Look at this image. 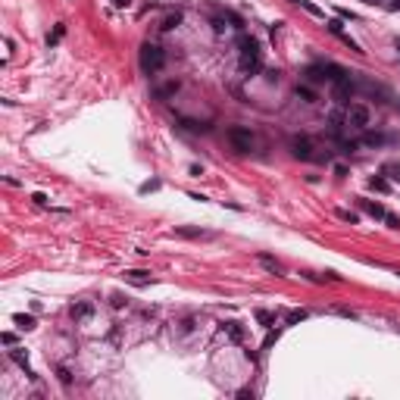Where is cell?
I'll return each instance as SVG.
<instances>
[{
  "label": "cell",
  "mask_w": 400,
  "mask_h": 400,
  "mask_svg": "<svg viewBox=\"0 0 400 400\" xmlns=\"http://www.w3.org/2000/svg\"><path fill=\"white\" fill-rule=\"evenodd\" d=\"M238 47H241V72H256V69L263 66V50H260V44H256L253 38H244L238 41Z\"/></svg>",
  "instance_id": "1"
},
{
  "label": "cell",
  "mask_w": 400,
  "mask_h": 400,
  "mask_svg": "<svg viewBox=\"0 0 400 400\" xmlns=\"http://www.w3.org/2000/svg\"><path fill=\"white\" fill-rule=\"evenodd\" d=\"M141 69H144L147 75H154V72H160L163 66H166V53H163V47L160 44H141Z\"/></svg>",
  "instance_id": "2"
},
{
  "label": "cell",
  "mask_w": 400,
  "mask_h": 400,
  "mask_svg": "<svg viewBox=\"0 0 400 400\" xmlns=\"http://www.w3.org/2000/svg\"><path fill=\"white\" fill-rule=\"evenodd\" d=\"M344 119L350 128H360V132H366L369 122H372V110L366 107V103H350L347 113H344Z\"/></svg>",
  "instance_id": "3"
},
{
  "label": "cell",
  "mask_w": 400,
  "mask_h": 400,
  "mask_svg": "<svg viewBox=\"0 0 400 400\" xmlns=\"http://www.w3.org/2000/svg\"><path fill=\"white\" fill-rule=\"evenodd\" d=\"M228 141H231V147L238 150V154H250V150H253V144H256L253 132H250V128H241V125L228 128Z\"/></svg>",
  "instance_id": "4"
},
{
  "label": "cell",
  "mask_w": 400,
  "mask_h": 400,
  "mask_svg": "<svg viewBox=\"0 0 400 400\" xmlns=\"http://www.w3.org/2000/svg\"><path fill=\"white\" fill-rule=\"evenodd\" d=\"M332 85H335V100H341V103H344V100H350V97H354V78H350L347 72L341 75V78H335Z\"/></svg>",
  "instance_id": "5"
},
{
  "label": "cell",
  "mask_w": 400,
  "mask_h": 400,
  "mask_svg": "<svg viewBox=\"0 0 400 400\" xmlns=\"http://www.w3.org/2000/svg\"><path fill=\"white\" fill-rule=\"evenodd\" d=\"M291 154L297 160H313V141L310 138H291Z\"/></svg>",
  "instance_id": "6"
},
{
  "label": "cell",
  "mask_w": 400,
  "mask_h": 400,
  "mask_svg": "<svg viewBox=\"0 0 400 400\" xmlns=\"http://www.w3.org/2000/svg\"><path fill=\"white\" fill-rule=\"evenodd\" d=\"M91 316H94V303L91 300H81V303L72 307V319L75 322H85V319H91Z\"/></svg>",
  "instance_id": "7"
},
{
  "label": "cell",
  "mask_w": 400,
  "mask_h": 400,
  "mask_svg": "<svg viewBox=\"0 0 400 400\" xmlns=\"http://www.w3.org/2000/svg\"><path fill=\"white\" fill-rule=\"evenodd\" d=\"M360 206L366 209L372 219H385V216H388V209H385L382 203H375V200H360Z\"/></svg>",
  "instance_id": "8"
},
{
  "label": "cell",
  "mask_w": 400,
  "mask_h": 400,
  "mask_svg": "<svg viewBox=\"0 0 400 400\" xmlns=\"http://www.w3.org/2000/svg\"><path fill=\"white\" fill-rule=\"evenodd\" d=\"M125 278L132 281V285H141V288L154 281V278H150V272H144V269H132V272H125Z\"/></svg>",
  "instance_id": "9"
},
{
  "label": "cell",
  "mask_w": 400,
  "mask_h": 400,
  "mask_svg": "<svg viewBox=\"0 0 400 400\" xmlns=\"http://www.w3.org/2000/svg\"><path fill=\"white\" fill-rule=\"evenodd\" d=\"M222 332H225L234 344H241V341H244V328H241L238 322H222Z\"/></svg>",
  "instance_id": "10"
},
{
  "label": "cell",
  "mask_w": 400,
  "mask_h": 400,
  "mask_svg": "<svg viewBox=\"0 0 400 400\" xmlns=\"http://www.w3.org/2000/svg\"><path fill=\"white\" fill-rule=\"evenodd\" d=\"M369 188H372V191H379V194H388V191H391V182H388L385 175H372V179H369Z\"/></svg>",
  "instance_id": "11"
},
{
  "label": "cell",
  "mask_w": 400,
  "mask_h": 400,
  "mask_svg": "<svg viewBox=\"0 0 400 400\" xmlns=\"http://www.w3.org/2000/svg\"><path fill=\"white\" fill-rule=\"evenodd\" d=\"M307 78H310V81H332V78H328V69H325V66H310V69H307Z\"/></svg>",
  "instance_id": "12"
},
{
  "label": "cell",
  "mask_w": 400,
  "mask_h": 400,
  "mask_svg": "<svg viewBox=\"0 0 400 400\" xmlns=\"http://www.w3.org/2000/svg\"><path fill=\"white\" fill-rule=\"evenodd\" d=\"M294 97L303 100V103H316V94H313V88H307V85H297V88H294Z\"/></svg>",
  "instance_id": "13"
},
{
  "label": "cell",
  "mask_w": 400,
  "mask_h": 400,
  "mask_svg": "<svg viewBox=\"0 0 400 400\" xmlns=\"http://www.w3.org/2000/svg\"><path fill=\"white\" fill-rule=\"evenodd\" d=\"M9 357H13V363H19V366H22V369H25L28 375H31V369H28V357H25V354H22V350H19V347H13V350H9ZM31 379H34V375H31Z\"/></svg>",
  "instance_id": "14"
},
{
  "label": "cell",
  "mask_w": 400,
  "mask_h": 400,
  "mask_svg": "<svg viewBox=\"0 0 400 400\" xmlns=\"http://www.w3.org/2000/svg\"><path fill=\"white\" fill-rule=\"evenodd\" d=\"M382 175H388V182H400V163H385Z\"/></svg>",
  "instance_id": "15"
},
{
  "label": "cell",
  "mask_w": 400,
  "mask_h": 400,
  "mask_svg": "<svg viewBox=\"0 0 400 400\" xmlns=\"http://www.w3.org/2000/svg\"><path fill=\"white\" fill-rule=\"evenodd\" d=\"M179 25H182V13H179V9H175V13H169L166 19H163V28H166V31L179 28Z\"/></svg>",
  "instance_id": "16"
},
{
  "label": "cell",
  "mask_w": 400,
  "mask_h": 400,
  "mask_svg": "<svg viewBox=\"0 0 400 400\" xmlns=\"http://www.w3.org/2000/svg\"><path fill=\"white\" fill-rule=\"evenodd\" d=\"M13 322H16L19 328H25V332H31V328H34V319H31V316H25V313H16Z\"/></svg>",
  "instance_id": "17"
},
{
  "label": "cell",
  "mask_w": 400,
  "mask_h": 400,
  "mask_svg": "<svg viewBox=\"0 0 400 400\" xmlns=\"http://www.w3.org/2000/svg\"><path fill=\"white\" fill-rule=\"evenodd\" d=\"M297 6H303V9H307V13L310 16H316V19H325V13H322V9L319 6H316V3H310V0H300V3Z\"/></svg>",
  "instance_id": "18"
},
{
  "label": "cell",
  "mask_w": 400,
  "mask_h": 400,
  "mask_svg": "<svg viewBox=\"0 0 400 400\" xmlns=\"http://www.w3.org/2000/svg\"><path fill=\"white\" fill-rule=\"evenodd\" d=\"M379 144H385L382 135H366V138L360 141V147H379Z\"/></svg>",
  "instance_id": "19"
},
{
  "label": "cell",
  "mask_w": 400,
  "mask_h": 400,
  "mask_svg": "<svg viewBox=\"0 0 400 400\" xmlns=\"http://www.w3.org/2000/svg\"><path fill=\"white\" fill-rule=\"evenodd\" d=\"M260 263H263V269H269L272 275H278V272H281V266L272 260V256H260Z\"/></svg>",
  "instance_id": "20"
},
{
  "label": "cell",
  "mask_w": 400,
  "mask_h": 400,
  "mask_svg": "<svg viewBox=\"0 0 400 400\" xmlns=\"http://www.w3.org/2000/svg\"><path fill=\"white\" fill-rule=\"evenodd\" d=\"M185 128H191V132H209V125L206 122H194V119H182Z\"/></svg>",
  "instance_id": "21"
},
{
  "label": "cell",
  "mask_w": 400,
  "mask_h": 400,
  "mask_svg": "<svg viewBox=\"0 0 400 400\" xmlns=\"http://www.w3.org/2000/svg\"><path fill=\"white\" fill-rule=\"evenodd\" d=\"M338 216L344 219V222H350V225H357V222H360V216H357V213H350V209H338Z\"/></svg>",
  "instance_id": "22"
},
{
  "label": "cell",
  "mask_w": 400,
  "mask_h": 400,
  "mask_svg": "<svg viewBox=\"0 0 400 400\" xmlns=\"http://www.w3.org/2000/svg\"><path fill=\"white\" fill-rule=\"evenodd\" d=\"M182 238H206V231H197V228H179Z\"/></svg>",
  "instance_id": "23"
},
{
  "label": "cell",
  "mask_w": 400,
  "mask_h": 400,
  "mask_svg": "<svg viewBox=\"0 0 400 400\" xmlns=\"http://www.w3.org/2000/svg\"><path fill=\"white\" fill-rule=\"evenodd\" d=\"M307 310H294V313H288V325H294V322H300V319H307Z\"/></svg>",
  "instance_id": "24"
},
{
  "label": "cell",
  "mask_w": 400,
  "mask_h": 400,
  "mask_svg": "<svg viewBox=\"0 0 400 400\" xmlns=\"http://www.w3.org/2000/svg\"><path fill=\"white\" fill-rule=\"evenodd\" d=\"M256 319H260L263 325H272V322H275V316H272V313H266V310H256Z\"/></svg>",
  "instance_id": "25"
},
{
  "label": "cell",
  "mask_w": 400,
  "mask_h": 400,
  "mask_svg": "<svg viewBox=\"0 0 400 400\" xmlns=\"http://www.w3.org/2000/svg\"><path fill=\"white\" fill-rule=\"evenodd\" d=\"M325 25H328V31H332V34H341V31H344V28H341V25H344L341 19H328Z\"/></svg>",
  "instance_id": "26"
},
{
  "label": "cell",
  "mask_w": 400,
  "mask_h": 400,
  "mask_svg": "<svg viewBox=\"0 0 400 400\" xmlns=\"http://www.w3.org/2000/svg\"><path fill=\"white\" fill-rule=\"evenodd\" d=\"M63 31H66V25H56V28H53V38H47V44H56V41L63 38Z\"/></svg>",
  "instance_id": "27"
},
{
  "label": "cell",
  "mask_w": 400,
  "mask_h": 400,
  "mask_svg": "<svg viewBox=\"0 0 400 400\" xmlns=\"http://www.w3.org/2000/svg\"><path fill=\"white\" fill-rule=\"evenodd\" d=\"M56 375H60V382H63V385H69V382H72V375H69V369H66V366H60V369H56Z\"/></svg>",
  "instance_id": "28"
},
{
  "label": "cell",
  "mask_w": 400,
  "mask_h": 400,
  "mask_svg": "<svg viewBox=\"0 0 400 400\" xmlns=\"http://www.w3.org/2000/svg\"><path fill=\"white\" fill-rule=\"evenodd\" d=\"M385 222H388V225H391V228H400V219H397L394 213H388V216H385Z\"/></svg>",
  "instance_id": "29"
},
{
  "label": "cell",
  "mask_w": 400,
  "mask_h": 400,
  "mask_svg": "<svg viewBox=\"0 0 400 400\" xmlns=\"http://www.w3.org/2000/svg\"><path fill=\"white\" fill-rule=\"evenodd\" d=\"M157 188H160V182H147V185H141V191L147 194V191H157Z\"/></svg>",
  "instance_id": "30"
},
{
  "label": "cell",
  "mask_w": 400,
  "mask_h": 400,
  "mask_svg": "<svg viewBox=\"0 0 400 400\" xmlns=\"http://www.w3.org/2000/svg\"><path fill=\"white\" fill-rule=\"evenodd\" d=\"M338 16H341V19H357V16L350 13V9H344V6H338Z\"/></svg>",
  "instance_id": "31"
},
{
  "label": "cell",
  "mask_w": 400,
  "mask_h": 400,
  "mask_svg": "<svg viewBox=\"0 0 400 400\" xmlns=\"http://www.w3.org/2000/svg\"><path fill=\"white\" fill-rule=\"evenodd\" d=\"M213 28H216L219 34H222V31H225V22H222V19H213Z\"/></svg>",
  "instance_id": "32"
},
{
  "label": "cell",
  "mask_w": 400,
  "mask_h": 400,
  "mask_svg": "<svg viewBox=\"0 0 400 400\" xmlns=\"http://www.w3.org/2000/svg\"><path fill=\"white\" fill-rule=\"evenodd\" d=\"M388 9H400V0H391V3H388Z\"/></svg>",
  "instance_id": "33"
},
{
  "label": "cell",
  "mask_w": 400,
  "mask_h": 400,
  "mask_svg": "<svg viewBox=\"0 0 400 400\" xmlns=\"http://www.w3.org/2000/svg\"><path fill=\"white\" fill-rule=\"evenodd\" d=\"M366 3H379V0H366Z\"/></svg>",
  "instance_id": "34"
},
{
  "label": "cell",
  "mask_w": 400,
  "mask_h": 400,
  "mask_svg": "<svg viewBox=\"0 0 400 400\" xmlns=\"http://www.w3.org/2000/svg\"><path fill=\"white\" fill-rule=\"evenodd\" d=\"M291 3H300V0H291Z\"/></svg>",
  "instance_id": "35"
},
{
  "label": "cell",
  "mask_w": 400,
  "mask_h": 400,
  "mask_svg": "<svg viewBox=\"0 0 400 400\" xmlns=\"http://www.w3.org/2000/svg\"><path fill=\"white\" fill-rule=\"evenodd\" d=\"M397 47H400V38H397Z\"/></svg>",
  "instance_id": "36"
}]
</instances>
